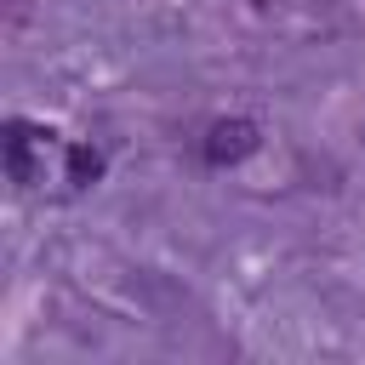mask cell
I'll use <instances>...</instances> for the list:
<instances>
[{
    "instance_id": "6da1fadb",
    "label": "cell",
    "mask_w": 365,
    "mask_h": 365,
    "mask_svg": "<svg viewBox=\"0 0 365 365\" xmlns=\"http://www.w3.org/2000/svg\"><path fill=\"white\" fill-rule=\"evenodd\" d=\"M251 148H257V125H251V120H217L211 137H205V160H211V165H234V160H245Z\"/></svg>"
}]
</instances>
